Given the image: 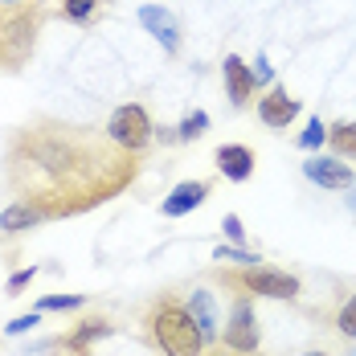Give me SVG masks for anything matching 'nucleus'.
<instances>
[{
    "label": "nucleus",
    "mask_w": 356,
    "mask_h": 356,
    "mask_svg": "<svg viewBox=\"0 0 356 356\" xmlns=\"http://www.w3.org/2000/svg\"><path fill=\"white\" fill-rule=\"evenodd\" d=\"M140 177V156L107 131L37 115L13 127L4 143V180L13 201L37 205L45 221L82 217L127 193Z\"/></svg>",
    "instance_id": "f257e3e1"
},
{
    "label": "nucleus",
    "mask_w": 356,
    "mask_h": 356,
    "mask_svg": "<svg viewBox=\"0 0 356 356\" xmlns=\"http://www.w3.org/2000/svg\"><path fill=\"white\" fill-rule=\"evenodd\" d=\"M143 332H147V344L160 356H201L205 353V336L193 323L188 303L177 299V295H160V299L147 303Z\"/></svg>",
    "instance_id": "f03ea898"
},
{
    "label": "nucleus",
    "mask_w": 356,
    "mask_h": 356,
    "mask_svg": "<svg viewBox=\"0 0 356 356\" xmlns=\"http://www.w3.org/2000/svg\"><path fill=\"white\" fill-rule=\"evenodd\" d=\"M45 4L25 0V4H8L0 0V74H17L29 66L37 49V37L45 29Z\"/></svg>",
    "instance_id": "7ed1b4c3"
},
{
    "label": "nucleus",
    "mask_w": 356,
    "mask_h": 356,
    "mask_svg": "<svg viewBox=\"0 0 356 356\" xmlns=\"http://www.w3.org/2000/svg\"><path fill=\"white\" fill-rule=\"evenodd\" d=\"M217 279L229 291L246 295V299H295L299 295V279L295 275L275 270V266H262V262L258 266H221Z\"/></svg>",
    "instance_id": "20e7f679"
},
{
    "label": "nucleus",
    "mask_w": 356,
    "mask_h": 356,
    "mask_svg": "<svg viewBox=\"0 0 356 356\" xmlns=\"http://www.w3.org/2000/svg\"><path fill=\"white\" fill-rule=\"evenodd\" d=\"M107 136L119 143V147H127V152H136V156H140L143 147L152 143L156 127H152V119H147V111H143L140 103H127V107H119L115 115H111Z\"/></svg>",
    "instance_id": "39448f33"
},
{
    "label": "nucleus",
    "mask_w": 356,
    "mask_h": 356,
    "mask_svg": "<svg viewBox=\"0 0 356 356\" xmlns=\"http://www.w3.org/2000/svg\"><path fill=\"white\" fill-rule=\"evenodd\" d=\"M111 332V320L107 316H86V320H78L66 332V336H58L54 344H41L45 353H54V356H90V348L99 344V340H107Z\"/></svg>",
    "instance_id": "423d86ee"
},
{
    "label": "nucleus",
    "mask_w": 356,
    "mask_h": 356,
    "mask_svg": "<svg viewBox=\"0 0 356 356\" xmlns=\"http://www.w3.org/2000/svg\"><path fill=\"white\" fill-rule=\"evenodd\" d=\"M258 344H262V327H258V316H254V303L246 295H238L234 307H229V320H225V348L258 353Z\"/></svg>",
    "instance_id": "0eeeda50"
},
{
    "label": "nucleus",
    "mask_w": 356,
    "mask_h": 356,
    "mask_svg": "<svg viewBox=\"0 0 356 356\" xmlns=\"http://www.w3.org/2000/svg\"><path fill=\"white\" fill-rule=\"evenodd\" d=\"M140 25L160 41L164 54H177L180 49V21H177L172 8H164V4H143L140 8Z\"/></svg>",
    "instance_id": "6e6552de"
},
{
    "label": "nucleus",
    "mask_w": 356,
    "mask_h": 356,
    "mask_svg": "<svg viewBox=\"0 0 356 356\" xmlns=\"http://www.w3.org/2000/svg\"><path fill=\"white\" fill-rule=\"evenodd\" d=\"M303 177L312 180V184H320V188H353L356 172L340 160V156H312L307 164H303Z\"/></svg>",
    "instance_id": "1a4fd4ad"
},
{
    "label": "nucleus",
    "mask_w": 356,
    "mask_h": 356,
    "mask_svg": "<svg viewBox=\"0 0 356 356\" xmlns=\"http://www.w3.org/2000/svg\"><path fill=\"white\" fill-rule=\"evenodd\" d=\"M209 193H213V184H209V180H184V184H177V188L160 201V213H164V217L193 213V209H201V205L209 201Z\"/></svg>",
    "instance_id": "9d476101"
},
{
    "label": "nucleus",
    "mask_w": 356,
    "mask_h": 356,
    "mask_svg": "<svg viewBox=\"0 0 356 356\" xmlns=\"http://www.w3.org/2000/svg\"><path fill=\"white\" fill-rule=\"evenodd\" d=\"M299 111H303L299 99H291V90H283V86H270L266 99H258V119L266 127H291Z\"/></svg>",
    "instance_id": "9b49d317"
},
{
    "label": "nucleus",
    "mask_w": 356,
    "mask_h": 356,
    "mask_svg": "<svg viewBox=\"0 0 356 356\" xmlns=\"http://www.w3.org/2000/svg\"><path fill=\"white\" fill-rule=\"evenodd\" d=\"M213 160H217V172L225 180H238L242 184V180L254 177V152H250L246 143H221Z\"/></svg>",
    "instance_id": "f8f14e48"
},
{
    "label": "nucleus",
    "mask_w": 356,
    "mask_h": 356,
    "mask_svg": "<svg viewBox=\"0 0 356 356\" xmlns=\"http://www.w3.org/2000/svg\"><path fill=\"white\" fill-rule=\"evenodd\" d=\"M221 74H225V90H229V103L234 107H246L250 95L258 90L254 86V74H250V66L238 58V54H225V66H221Z\"/></svg>",
    "instance_id": "ddd939ff"
},
{
    "label": "nucleus",
    "mask_w": 356,
    "mask_h": 356,
    "mask_svg": "<svg viewBox=\"0 0 356 356\" xmlns=\"http://www.w3.org/2000/svg\"><path fill=\"white\" fill-rule=\"evenodd\" d=\"M37 225H45V213L37 205H29V201H8L4 213H0V238H17V234L37 229Z\"/></svg>",
    "instance_id": "4468645a"
},
{
    "label": "nucleus",
    "mask_w": 356,
    "mask_h": 356,
    "mask_svg": "<svg viewBox=\"0 0 356 356\" xmlns=\"http://www.w3.org/2000/svg\"><path fill=\"white\" fill-rule=\"evenodd\" d=\"M188 312H193V323L201 327V336H205V344H213L217 340V307H213V295L205 291V286H197L188 299Z\"/></svg>",
    "instance_id": "2eb2a0df"
},
{
    "label": "nucleus",
    "mask_w": 356,
    "mask_h": 356,
    "mask_svg": "<svg viewBox=\"0 0 356 356\" xmlns=\"http://www.w3.org/2000/svg\"><path fill=\"white\" fill-rule=\"evenodd\" d=\"M107 4L111 0H62L58 13H62V21H70V25H78V29H90L95 21H103Z\"/></svg>",
    "instance_id": "dca6fc26"
},
{
    "label": "nucleus",
    "mask_w": 356,
    "mask_h": 356,
    "mask_svg": "<svg viewBox=\"0 0 356 356\" xmlns=\"http://www.w3.org/2000/svg\"><path fill=\"white\" fill-rule=\"evenodd\" d=\"M327 143L336 147V156L340 160H356V123H332L327 127Z\"/></svg>",
    "instance_id": "f3484780"
},
{
    "label": "nucleus",
    "mask_w": 356,
    "mask_h": 356,
    "mask_svg": "<svg viewBox=\"0 0 356 356\" xmlns=\"http://www.w3.org/2000/svg\"><path fill=\"white\" fill-rule=\"evenodd\" d=\"M205 131H209V115H205V111H188V115L180 119V127H177V140L193 143V140H201Z\"/></svg>",
    "instance_id": "a211bd4d"
},
{
    "label": "nucleus",
    "mask_w": 356,
    "mask_h": 356,
    "mask_svg": "<svg viewBox=\"0 0 356 356\" xmlns=\"http://www.w3.org/2000/svg\"><path fill=\"white\" fill-rule=\"evenodd\" d=\"M213 262H225V266H258L262 258L250 254L246 246H217L213 250Z\"/></svg>",
    "instance_id": "6ab92c4d"
},
{
    "label": "nucleus",
    "mask_w": 356,
    "mask_h": 356,
    "mask_svg": "<svg viewBox=\"0 0 356 356\" xmlns=\"http://www.w3.org/2000/svg\"><path fill=\"white\" fill-rule=\"evenodd\" d=\"M86 307V295H41L37 312H78Z\"/></svg>",
    "instance_id": "aec40b11"
},
{
    "label": "nucleus",
    "mask_w": 356,
    "mask_h": 356,
    "mask_svg": "<svg viewBox=\"0 0 356 356\" xmlns=\"http://www.w3.org/2000/svg\"><path fill=\"white\" fill-rule=\"evenodd\" d=\"M336 332L348 336V340H356V295H348V299L340 303V312H336Z\"/></svg>",
    "instance_id": "412c9836"
},
{
    "label": "nucleus",
    "mask_w": 356,
    "mask_h": 356,
    "mask_svg": "<svg viewBox=\"0 0 356 356\" xmlns=\"http://www.w3.org/2000/svg\"><path fill=\"white\" fill-rule=\"evenodd\" d=\"M323 140H327L323 119H320V115H316V119H307V131L299 136V147H303V152H316V147H323Z\"/></svg>",
    "instance_id": "4be33fe9"
},
{
    "label": "nucleus",
    "mask_w": 356,
    "mask_h": 356,
    "mask_svg": "<svg viewBox=\"0 0 356 356\" xmlns=\"http://www.w3.org/2000/svg\"><path fill=\"white\" fill-rule=\"evenodd\" d=\"M221 229H225V238H229L234 246H246V229H242V217H238V213L221 217Z\"/></svg>",
    "instance_id": "5701e85b"
},
{
    "label": "nucleus",
    "mask_w": 356,
    "mask_h": 356,
    "mask_svg": "<svg viewBox=\"0 0 356 356\" xmlns=\"http://www.w3.org/2000/svg\"><path fill=\"white\" fill-rule=\"evenodd\" d=\"M250 74H254V86H275V70H270L266 54H258V58H254V66H250Z\"/></svg>",
    "instance_id": "b1692460"
},
{
    "label": "nucleus",
    "mask_w": 356,
    "mask_h": 356,
    "mask_svg": "<svg viewBox=\"0 0 356 356\" xmlns=\"http://www.w3.org/2000/svg\"><path fill=\"white\" fill-rule=\"evenodd\" d=\"M33 327H41V312H29V316H17V320L8 323L4 332H8V336H25V332H33Z\"/></svg>",
    "instance_id": "393cba45"
},
{
    "label": "nucleus",
    "mask_w": 356,
    "mask_h": 356,
    "mask_svg": "<svg viewBox=\"0 0 356 356\" xmlns=\"http://www.w3.org/2000/svg\"><path fill=\"white\" fill-rule=\"evenodd\" d=\"M33 279H37V266H25V270H17V275L8 279V286H4V291H8V295H21V291L33 283Z\"/></svg>",
    "instance_id": "a878e982"
},
{
    "label": "nucleus",
    "mask_w": 356,
    "mask_h": 356,
    "mask_svg": "<svg viewBox=\"0 0 356 356\" xmlns=\"http://www.w3.org/2000/svg\"><path fill=\"white\" fill-rule=\"evenodd\" d=\"M213 356H254V353H238V348H217Z\"/></svg>",
    "instance_id": "bb28decb"
},
{
    "label": "nucleus",
    "mask_w": 356,
    "mask_h": 356,
    "mask_svg": "<svg viewBox=\"0 0 356 356\" xmlns=\"http://www.w3.org/2000/svg\"><path fill=\"white\" fill-rule=\"evenodd\" d=\"M348 209L356 213V180H353V188H348Z\"/></svg>",
    "instance_id": "cd10ccee"
},
{
    "label": "nucleus",
    "mask_w": 356,
    "mask_h": 356,
    "mask_svg": "<svg viewBox=\"0 0 356 356\" xmlns=\"http://www.w3.org/2000/svg\"><path fill=\"white\" fill-rule=\"evenodd\" d=\"M303 356H332V353H320V348H316V353H303Z\"/></svg>",
    "instance_id": "c85d7f7f"
}]
</instances>
